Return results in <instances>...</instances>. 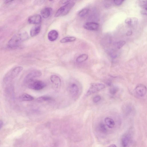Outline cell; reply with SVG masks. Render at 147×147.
Wrapping results in <instances>:
<instances>
[{"instance_id": "6da1fadb", "label": "cell", "mask_w": 147, "mask_h": 147, "mask_svg": "<svg viewBox=\"0 0 147 147\" xmlns=\"http://www.w3.org/2000/svg\"><path fill=\"white\" fill-rule=\"evenodd\" d=\"M28 33L26 32L16 34L12 37L8 42V46L10 48L18 47L21 43L26 41L29 38Z\"/></svg>"}, {"instance_id": "7a4b0ae2", "label": "cell", "mask_w": 147, "mask_h": 147, "mask_svg": "<svg viewBox=\"0 0 147 147\" xmlns=\"http://www.w3.org/2000/svg\"><path fill=\"white\" fill-rule=\"evenodd\" d=\"M22 66H18L12 69L8 72L4 77V81L8 83L17 77L23 70Z\"/></svg>"}, {"instance_id": "3957f363", "label": "cell", "mask_w": 147, "mask_h": 147, "mask_svg": "<svg viewBox=\"0 0 147 147\" xmlns=\"http://www.w3.org/2000/svg\"><path fill=\"white\" fill-rule=\"evenodd\" d=\"M75 4L74 2H71L66 4L65 5L60 8L56 12L55 15V17H58L60 16L66 15L74 6Z\"/></svg>"}, {"instance_id": "277c9868", "label": "cell", "mask_w": 147, "mask_h": 147, "mask_svg": "<svg viewBox=\"0 0 147 147\" xmlns=\"http://www.w3.org/2000/svg\"><path fill=\"white\" fill-rule=\"evenodd\" d=\"M103 84L99 83H92L87 92L86 95L88 96L94 93L99 91L105 88Z\"/></svg>"}, {"instance_id": "5b68a950", "label": "cell", "mask_w": 147, "mask_h": 147, "mask_svg": "<svg viewBox=\"0 0 147 147\" xmlns=\"http://www.w3.org/2000/svg\"><path fill=\"white\" fill-rule=\"evenodd\" d=\"M27 84L29 88L36 91L42 89L46 86V84L43 81L35 80L31 81Z\"/></svg>"}, {"instance_id": "8992f818", "label": "cell", "mask_w": 147, "mask_h": 147, "mask_svg": "<svg viewBox=\"0 0 147 147\" xmlns=\"http://www.w3.org/2000/svg\"><path fill=\"white\" fill-rule=\"evenodd\" d=\"M42 75L41 71L39 70H35L29 73L25 77L24 82L26 84H28L31 81L35 80L37 77H40Z\"/></svg>"}, {"instance_id": "52a82bcc", "label": "cell", "mask_w": 147, "mask_h": 147, "mask_svg": "<svg viewBox=\"0 0 147 147\" xmlns=\"http://www.w3.org/2000/svg\"><path fill=\"white\" fill-rule=\"evenodd\" d=\"M132 137V132L131 131H127L124 134L121 139V144L123 147H127L131 141Z\"/></svg>"}, {"instance_id": "ba28073f", "label": "cell", "mask_w": 147, "mask_h": 147, "mask_svg": "<svg viewBox=\"0 0 147 147\" xmlns=\"http://www.w3.org/2000/svg\"><path fill=\"white\" fill-rule=\"evenodd\" d=\"M147 91L146 87L144 85H138L134 89L135 94L140 97H142L145 95Z\"/></svg>"}, {"instance_id": "9c48e42d", "label": "cell", "mask_w": 147, "mask_h": 147, "mask_svg": "<svg viewBox=\"0 0 147 147\" xmlns=\"http://www.w3.org/2000/svg\"><path fill=\"white\" fill-rule=\"evenodd\" d=\"M69 92L71 96L74 97H77L78 95L79 89L76 83H73L70 84L69 88Z\"/></svg>"}, {"instance_id": "30bf717a", "label": "cell", "mask_w": 147, "mask_h": 147, "mask_svg": "<svg viewBox=\"0 0 147 147\" xmlns=\"http://www.w3.org/2000/svg\"><path fill=\"white\" fill-rule=\"evenodd\" d=\"M42 21L41 16L39 14H36L31 16L28 19L29 23L35 24H39Z\"/></svg>"}, {"instance_id": "8fae6325", "label": "cell", "mask_w": 147, "mask_h": 147, "mask_svg": "<svg viewBox=\"0 0 147 147\" xmlns=\"http://www.w3.org/2000/svg\"><path fill=\"white\" fill-rule=\"evenodd\" d=\"M83 27L87 30L94 31L98 30L99 27V25L95 22H88L85 23Z\"/></svg>"}, {"instance_id": "7c38bea8", "label": "cell", "mask_w": 147, "mask_h": 147, "mask_svg": "<svg viewBox=\"0 0 147 147\" xmlns=\"http://www.w3.org/2000/svg\"><path fill=\"white\" fill-rule=\"evenodd\" d=\"M52 82L57 88L60 87L61 81L59 77L56 75H52L50 78Z\"/></svg>"}, {"instance_id": "4fadbf2b", "label": "cell", "mask_w": 147, "mask_h": 147, "mask_svg": "<svg viewBox=\"0 0 147 147\" xmlns=\"http://www.w3.org/2000/svg\"><path fill=\"white\" fill-rule=\"evenodd\" d=\"M58 33L55 30H52L49 32L48 34V38L49 40L51 41H55L58 37Z\"/></svg>"}, {"instance_id": "5bb4252c", "label": "cell", "mask_w": 147, "mask_h": 147, "mask_svg": "<svg viewBox=\"0 0 147 147\" xmlns=\"http://www.w3.org/2000/svg\"><path fill=\"white\" fill-rule=\"evenodd\" d=\"M52 9L50 8H46L41 10V13L43 18H47L49 17L51 14Z\"/></svg>"}, {"instance_id": "9a60e30c", "label": "cell", "mask_w": 147, "mask_h": 147, "mask_svg": "<svg viewBox=\"0 0 147 147\" xmlns=\"http://www.w3.org/2000/svg\"><path fill=\"white\" fill-rule=\"evenodd\" d=\"M138 19L135 17H129L127 18L125 20V23L128 26H132L137 23Z\"/></svg>"}, {"instance_id": "2e32d148", "label": "cell", "mask_w": 147, "mask_h": 147, "mask_svg": "<svg viewBox=\"0 0 147 147\" xmlns=\"http://www.w3.org/2000/svg\"><path fill=\"white\" fill-rule=\"evenodd\" d=\"M41 29L40 26H37L33 27L30 31L31 36L32 37L36 36L40 32Z\"/></svg>"}, {"instance_id": "e0dca14e", "label": "cell", "mask_w": 147, "mask_h": 147, "mask_svg": "<svg viewBox=\"0 0 147 147\" xmlns=\"http://www.w3.org/2000/svg\"><path fill=\"white\" fill-rule=\"evenodd\" d=\"M105 122L109 128L112 129L114 128L115 125V122L114 120L109 117H107L105 119Z\"/></svg>"}, {"instance_id": "ac0fdd59", "label": "cell", "mask_w": 147, "mask_h": 147, "mask_svg": "<svg viewBox=\"0 0 147 147\" xmlns=\"http://www.w3.org/2000/svg\"><path fill=\"white\" fill-rule=\"evenodd\" d=\"M20 99L23 101H31L33 100L34 98L28 94L24 93L21 96Z\"/></svg>"}, {"instance_id": "d6986e66", "label": "cell", "mask_w": 147, "mask_h": 147, "mask_svg": "<svg viewBox=\"0 0 147 147\" xmlns=\"http://www.w3.org/2000/svg\"><path fill=\"white\" fill-rule=\"evenodd\" d=\"M76 38L74 37H67L63 38L60 40V43H65L69 42L74 41L76 40Z\"/></svg>"}, {"instance_id": "ffe728a7", "label": "cell", "mask_w": 147, "mask_h": 147, "mask_svg": "<svg viewBox=\"0 0 147 147\" xmlns=\"http://www.w3.org/2000/svg\"><path fill=\"white\" fill-rule=\"evenodd\" d=\"M88 58V56L86 54H82L79 56L76 59V62L78 63H81L87 60Z\"/></svg>"}, {"instance_id": "44dd1931", "label": "cell", "mask_w": 147, "mask_h": 147, "mask_svg": "<svg viewBox=\"0 0 147 147\" xmlns=\"http://www.w3.org/2000/svg\"><path fill=\"white\" fill-rule=\"evenodd\" d=\"M52 100L50 96H40L37 99V101L40 102L48 101Z\"/></svg>"}, {"instance_id": "7402d4cb", "label": "cell", "mask_w": 147, "mask_h": 147, "mask_svg": "<svg viewBox=\"0 0 147 147\" xmlns=\"http://www.w3.org/2000/svg\"><path fill=\"white\" fill-rule=\"evenodd\" d=\"M119 88L115 86H111L109 89V91L110 93L112 95H114L118 91Z\"/></svg>"}, {"instance_id": "603a6c76", "label": "cell", "mask_w": 147, "mask_h": 147, "mask_svg": "<svg viewBox=\"0 0 147 147\" xmlns=\"http://www.w3.org/2000/svg\"><path fill=\"white\" fill-rule=\"evenodd\" d=\"M89 10L88 8H85L81 10L78 13V15L81 17H84L89 13Z\"/></svg>"}, {"instance_id": "cb8c5ba5", "label": "cell", "mask_w": 147, "mask_h": 147, "mask_svg": "<svg viewBox=\"0 0 147 147\" xmlns=\"http://www.w3.org/2000/svg\"><path fill=\"white\" fill-rule=\"evenodd\" d=\"M99 129L101 133L106 134L108 132V130L106 127L104 123H101L99 126Z\"/></svg>"}, {"instance_id": "d4e9b609", "label": "cell", "mask_w": 147, "mask_h": 147, "mask_svg": "<svg viewBox=\"0 0 147 147\" xmlns=\"http://www.w3.org/2000/svg\"><path fill=\"white\" fill-rule=\"evenodd\" d=\"M126 44V42L124 41H120L117 42L115 44V46L118 49H120L122 47Z\"/></svg>"}, {"instance_id": "484cf974", "label": "cell", "mask_w": 147, "mask_h": 147, "mask_svg": "<svg viewBox=\"0 0 147 147\" xmlns=\"http://www.w3.org/2000/svg\"><path fill=\"white\" fill-rule=\"evenodd\" d=\"M132 107L129 105H127L124 107V110L126 114H129L131 112Z\"/></svg>"}, {"instance_id": "4316f807", "label": "cell", "mask_w": 147, "mask_h": 147, "mask_svg": "<svg viewBox=\"0 0 147 147\" xmlns=\"http://www.w3.org/2000/svg\"><path fill=\"white\" fill-rule=\"evenodd\" d=\"M138 3L140 7H142L144 9L146 10V2L143 1H139Z\"/></svg>"}, {"instance_id": "83f0119b", "label": "cell", "mask_w": 147, "mask_h": 147, "mask_svg": "<svg viewBox=\"0 0 147 147\" xmlns=\"http://www.w3.org/2000/svg\"><path fill=\"white\" fill-rule=\"evenodd\" d=\"M46 0H34V3L35 5L40 6L42 5Z\"/></svg>"}, {"instance_id": "f1b7e54d", "label": "cell", "mask_w": 147, "mask_h": 147, "mask_svg": "<svg viewBox=\"0 0 147 147\" xmlns=\"http://www.w3.org/2000/svg\"><path fill=\"white\" fill-rule=\"evenodd\" d=\"M102 97L100 95H97L94 97L93 99V101L94 103H97L99 102L101 100Z\"/></svg>"}, {"instance_id": "f546056e", "label": "cell", "mask_w": 147, "mask_h": 147, "mask_svg": "<svg viewBox=\"0 0 147 147\" xmlns=\"http://www.w3.org/2000/svg\"><path fill=\"white\" fill-rule=\"evenodd\" d=\"M124 1L125 0H114V4L117 6L121 5Z\"/></svg>"}, {"instance_id": "4dcf8cb0", "label": "cell", "mask_w": 147, "mask_h": 147, "mask_svg": "<svg viewBox=\"0 0 147 147\" xmlns=\"http://www.w3.org/2000/svg\"><path fill=\"white\" fill-rule=\"evenodd\" d=\"M72 0H61L60 2V3L62 5L67 4L69 3Z\"/></svg>"}, {"instance_id": "1f68e13d", "label": "cell", "mask_w": 147, "mask_h": 147, "mask_svg": "<svg viewBox=\"0 0 147 147\" xmlns=\"http://www.w3.org/2000/svg\"><path fill=\"white\" fill-rule=\"evenodd\" d=\"M132 34V31H128L126 33V35L127 36H129L131 35Z\"/></svg>"}, {"instance_id": "d6a6232c", "label": "cell", "mask_w": 147, "mask_h": 147, "mask_svg": "<svg viewBox=\"0 0 147 147\" xmlns=\"http://www.w3.org/2000/svg\"><path fill=\"white\" fill-rule=\"evenodd\" d=\"M4 124L3 122V121L0 119V129H1L3 127Z\"/></svg>"}, {"instance_id": "836d02e7", "label": "cell", "mask_w": 147, "mask_h": 147, "mask_svg": "<svg viewBox=\"0 0 147 147\" xmlns=\"http://www.w3.org/2000/svg\"><path fill=\"white\" fill-rule=\"evenodd\" d=\"M14 1V0H6L5 2V3L7 4L8 3H10L12 1Z\"/></svg>"}, {"instance_id": "e575fe53", "label": "cell", "mask_w": 147, "mask_h": 147, "mask_svg": "<svg viewBox=\"0 0 147 147\" xmlns=\"http://www.w3.org/2000/svg\"><path fill=\"white\" fill-rule=\"evenodd\" d=\"M109 147H116L117 146L115 144H112L110 145V146H109Z\"/></svg>"}, {"instance_id": "d590c367", "label": "cell", "mask_w": 147, "mask_h": 147, "mask_svg": "<svg viewBox=\"0 0 147 147\" xmlns=\"http://www.w3.org/2000/svg\"><path fill=\"white\" fill-rule=\"evenodd\" d=\"M54 1V0H49V1H51V2L52 1Z\"/></svg>"}]
</instances>
